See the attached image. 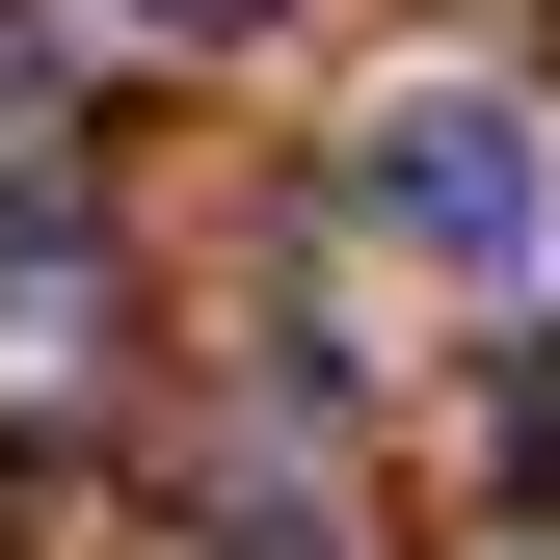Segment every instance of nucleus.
I'll return each mask as SVG.
<instances>
[{
  "mask_svg": "<svg viewBox=\"0 0 560 560\" xmlns=\"http://www.w3.org/2000/svg\"><path fill=\"white\" fill-rule=\"evenodd\" d=\"M54 107H81V54H54V0H0V187L54 161Z\"/></svg>",
  "mask_w": 560,
  "mask_h": 560,
  "instance_id": "nucleus-2",
  "label": "nucleus"
},
{
  "mask_svg": "<svg viewBox=\"0 0 560 560\" xmlns=\"http://www.w3.org/2000/svg\"><path fill=\"white\" fill-rule=\"evenodd\" d=\"M133 27H187V54H214V27H267V0H133Z\"/></svg>",
  "mask_w": 560,
  "mask_h": 560,
  "instance_id": "nucleus-4",
  "label": "nucleus"
},
{
  "mask_svg": "<svg viewBox=\"0 0 560 560\" xmlns=\"http://www.w3.org/2000/svg\"><path fill=\"white\" fill-rule=\"evenodd\" d=\"M347 214L428 241L454 294H534V267H560V133H534L508 81H400L374 133H347Z\"/></svg>",
  "mask_w": 560,
  "mask_h": 560,
  "instance_id": "nucleus-1",
  "label": "nucleus"
},
{
  "mask_svg": "<svg viewBox=\"0 0 560 560\" xmlns=\"http://www.w3.org/2000/svg\"><path fill=\"white\" fill-rule=\"evenodd\" d=\"M214 534H241V560H347V508H320V480H241Z\"/></svg>",
  "mask_w": 560,
  "mask_h": 560,
  "instance_id": "nucleus-3",
  "label": "nucleus"
}]
</instances>
